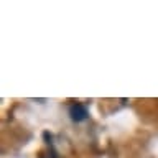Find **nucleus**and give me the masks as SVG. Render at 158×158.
<instances>
[{
  "instance_id": "nucleus-1",
  "label": "nucleus",
  "mask_w": 158,
  "mask_h": 158,
  "mask_svg": "<svg viewBox=\"0 0 158 158\" xmlns=\"http://www.w3.org/2000/svg\"><path fill=\"white\" fill-rule=\"evenodd\" d=\"M69 115H71V118L74 122H82L87 118V110L82 104H73L69 107Z\"/></svg>"
}]
</instances>
